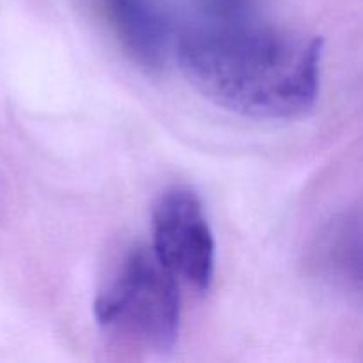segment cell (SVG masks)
Returning a JSON list of instances; mask_svg holds the SVG:
<instances>
[{
    "instance_id": "cell-4",
    "label": "cell",
    "mask_w": 363,
    "mask_h": 363,
    "mask_svg": "<svg viewBox=\"0 0 363 363\" xmlns=\"http://www.w3.org/2000/svg\"><path fill=\"white\" fill-rule=\"evenodd\" d=\"M113 32L128 55L147 69L165 64L170 28L156 0H105Z\"/></svg>"
},
{
    "instance_id": "cell-2",
    "label": "cell",
    "mask_w": 363,
    "mask_h": 363,
    "mask_svg": "<svg viewBox=\"0 0 363 363\" xmlns=\"http://www.w3.org/2000/svg\"><path fill=\"white\" fill-rule=\"evenodd\" d=\"M94 318L103 328L123 333L155 351H170L181 326L177 279L151 247L126 255L116 277L96 296Z\"/></svg>"
},
{
    "instance_id": "cell-3",
    "label": "cell",
    "mask_w": 363,
    "mask_h": 363,
    "mask_svg": "<svg viewBox=\"0 0 363 363\" xmlns=\"http://www.w3.org/2000/svg\"><path fill=\"white\" fill-rule=\"evenodd\" d=\"M152 252L163 266L197 291L215 277L216 243L202 202L194 190L172 186L152 209Z\"/></svg>"
},
{
    "instance_id": "cell-1",
    "label": "cell",
    "mask_w": 363,
    "mask_h": 363,
    "mask_svg": "<svg viewBox=\"0 0 363 363\" xmlns=\"http://www.w3.org/2000/svg\"><path fill=\"white\" fill-rule=\"evenodd\" d=\"M174 55L209 101L255 119L305 116L321 91L323 39L269 27L255 14L188 28Z\"/></svg>"
}]
</instances>
